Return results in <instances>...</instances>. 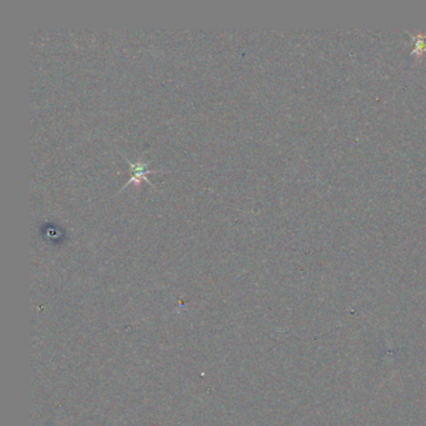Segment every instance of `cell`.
<instances>
[{"instance_id":"6da1fadb","label":"cell","mask_w":426,"mask_h":426,"mask_svg":"<svg viewBox=\"0 0 426 426\" xmlns=\"http://www.w3.org/2000/svg\"><path fill=\"white\" fill-rule=\"evenodd\" d=\"M410 35L414 41V49L411 51V54L416 56H422L426 53V34H418V35L410 34Z\"/></svg>"}]
</instances>
